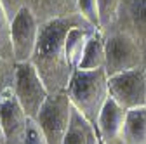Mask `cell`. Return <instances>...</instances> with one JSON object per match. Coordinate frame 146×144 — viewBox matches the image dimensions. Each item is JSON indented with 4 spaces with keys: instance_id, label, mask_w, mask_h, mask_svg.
Masks as SVG:
<instances>
[{
    "instance_id": "obj_15",
    "label": "cell",
    "mask_w": 146,
    "mask_h": 144,
    "mask_svg": "<svg viewBox=\"0 0 146 144\" xmlns=\"http://www.w3.org/2000/svg\"><path fill=\"white\" fill-rule=\"evenodd\" d=\"M104 35L101 30H98L90 40L85 45L82 61L78 64V69H101L104 68L106 61V49H104Z\"/></svg>"
},
{
    "instance_id": "obj_3",
    "label": "cell",
    "mask_w": 146,
    "mask_h": 144,
    "mask_svg": "<svg viewBox=\"0 0 146 144\" xmlns=\"http://www.w3.org/2000/svg\"><path fill=\"white\" fill-rule=\"evenodd\" d=\"M14 94L19 104L23 106L25 113L28 115V118L36 120L44 102L49 99L50 94L31 61L16 63Z\"/></svg>"
},
{
    "instance_id": "obj_8",
    "label": "cell",
    "mask_w": 146,
    "mask_h": 144,
    "mask_svg": "<svg viewBox=\"0 0 146 144\" xmlns=\"http://www.w3.org/2000/svg\"><path fill=\"white\" fill-rule=\"evenodd\" d=\"M110 31H122L132 37L143 52L146 66V0H120L117 19Z\"/></svg>"
},
{
    "instance_id": "obj_7",
    "label": "cell",
    "mask_w": 146,
    "mask_h": 144,
    "mask_svg": "<svg viewBox=\"0 0 146 144\" xmlns=\"http://www.w3.org/2000/svg\"><path fill=\"white\" fill-rule=\"evenodd\" d=\"M40 33V23L26 5L11 23V42L16 63L31 61Z\"/></svg>"
},
{
    "instance_id": "obj_22",
    "label": "cell",
    "mask_w": 146,
    "mask_h": 144,
    "mask_svg": "<svg viewBox=\"0 0 146 144\" xmlns=\"http://www.w3.org/2000/svg\"><path fill=\"white\" fill-rule=\"evenodd\" d=\"M0 144H7V139H5V134H4L2 125H0Z\"/></svg>"
},
{
    "instance_id": "obj_5",
    "label": "cell",
    "mask_w": 146,
    "mask_h": 144,
    "mask_svg": "<svg viewBox=\"0 0 146 144\" xmlns=\"http://www.w3.org/2000/svg\"><path fill=\"white\" fill-rule=\"evenodd\" d=\"M104 38H106L104 40V49H106L104 71L108 77L144 66L143 52L132 37L122 31H110L108 35H104Z\"/></svg>"
},
{
    "instance_id": "obj_21",
    "label": "cell",
    "mask_w": 146,
    "mask_h": 144,
    "mask_svg": "<svg viewBox=\"0 0 146 144\" xmlns=\"http://www.w3.org/2000/svg\"><path fill=\"white\" fill-rule=\"evenodd\" d=\"M0 4H2V7H4V11H5V14H7V17H9L11 23H12L14 17L26 7V0H0Z\"/></svg>"
},
{
    "instance_id": "obj_1",
    "label": "cell",
    "mask_w": 146,
    "mask_h": 144,
    "mask_svg": "<svg viewBox=\"0 0 146 144\" xmlns=\"http://www.w3.org/2000/svg\"><path fill=\"white\" fill-rule=\"evenodd\" d=\"M89 24L80 14L56 17L40 24L38 42L31 63L44 80L49 94H61L68 90L75 68L66 56V37L73 26Z\"/></svg>"
},
{
    "instance_id": "obj_2",
    "label": "cell",
    "mask_w": 146,
    "mask_h": 144,
    "mask_svg": "<svg viewBox=\"0 0 146 144\" xmlns=\"http://www.w3.org/2000/svg\"><path fill=\"white\" fill-rule=\"evenodd\" d=\"M68 97L77 111L90 123H98L106 101L110 99L108 75L101 69H77L68 85Z\"/></svg>"
},
{
    "instance_id": "obj_6",
    "label": "cell",
    "mask_w": 146,
    "mask_h": 144,
    "mask_svg": "<svg viewBox=\"0 0 146 144\" xmlns=\"http://www.w3.org/2000/svg\"><path fill=\"white\" fill-rule=\"evenodd\" d=\"M110 96L125 110L146 106V68H136L129 71L108 77Z\"/></svg>"
},
{
    "instance_id": "obj_12",
    "label": "cell",
    "mask_w": 146,
    "mask_h": 144,
    "mask_svg": "<svg viewBox=\"0 0 146 144\" xmlns=\"http://www.w3.org/2000/svg\"><path fill=\"white\" fill-rule=\"evenodd\" d=\"M63 144H101V137L94 123H90L80 111L73 110L71 123Z\"/></svg>"
},
{
    "instance_id": "obj_20",
    "label": "cell",
    "mask_w": 146,
    "mask_h": 144,
    "mask_svg": "<svg viewBox=\"0 0 146 144\" xmlns=\"http://www.w3.org/2000/svg\"><path fill=\"white\" fill-rule=\"evenodd\" d=\"M25 144H49L40 125L36 123V120H28V130H26V141Z\"/></svg>"
},
{
    "instance_id": "obj_23",
    "label": "cell",
    "mask_w": 146,
    "mask_h": 144,
    "mask_svg": "<svg viewBox=\"0 0 146 144\" xmlns=\"http://www.w3.org/2000/svg\"><path fill=\"white\" fill-rule=\"evenodd\" d=\"M101 144H104V142H103V141H101Z\"/></svg>"
},
{
    "instance_id": "obj_9",
    "label": "cell",
    "mask_w": 146,
    "mask_h": 144,
    "mask_svg": "<svg viewBox=\"0 0 146 144\" xmlns=\"http://www.w3.org/2000/svg\"><path fill=\"white\" fill-rule=\"evenodd\" d=\"M28 120L30 118L17 101L14 89L0 96V125L4 129L7 144H25Z\"/></svg>"
},
{
    "instance_id": "obj_11",
    "label": "cell",
    "mask_w": 146,
    "mask_h": 144,
    "mask_svg": "<svg viewBox=\"0 0 146 144\" xmlns=\"http://www.w3.org/2000/svg\"><path fill=\"white\" fill-rule=\"evenodd\" d=\"M77 4L78 0H26V5L31 9L40 24L56 17L78 14Z\"/></svg>"
},
{
    "instance_id": "obj_10",
    "label": "cell",
    "mask_w": 146,
    "mask_h": 144,
    "mask_svg": "<svg viewBox=\"0 0 146 144\" xmlns=\"http://www.w3.org/2000/svg\"><path fill=\"white\" fill-rule=\"evenodd\" d=\"M125 116H127V110L110 96L96 123L98 134L104 144H123L122 132L125 125Z\"/></svg>"
},
{
    "instance_id": "obj_14",
    "label": "cell",
    "mask_w": 146,
    "mask_h": 144,
    "mask_svg": "<svg viewBox=\"0 0 146 144\" xmlns=\"http://www.w3.org/2000/svg\"><path fill=\"white\" fill-rule=\"evenodd\" d=\"M123 144H146V106L127 110L122 132Z\"/></svg>"
},
{
    "instance_id": "obj_16",
    "label": "cell",
    "mask_w": 146,
    "mask_h": 144,
    "mask_svg": "<svg viewBox=\"0 0 146 144\" xmlns=\"http://www.w3.org/2000/svg\"><path fill=\"white\" fill-rule=\"evenodd\" d=\"M98 9H99V30L104 35L110 31V28L113 26L117 19L120 0H98Z\"/></svg>"
},
{
    "instance_id": "obj_13",
    "label": "cell",
    "mask_w": 146,
    "mask_h": 144,
    "mask_svg": "<svg viewBox=\"0 0 146 144\" xmlns=\"http://www.w3.org/2000/svg\"><path fill=\"white\" fill-rule=\"evenodd\" d=\"M98 31V28H94L92 24H78V26H73L68 31V37H66V56L71 63V66L78 69V64L82 61L84 56V50L87 42L90 40V37Z\"/></svg>"
},
{
    "instance_id": "obj_19",
    "label": "cell",
    "mask_w": 146,
    "mask_h": 144,
    "mask_svg": "<svg viewBox=\"0 0 146 144\" xmlns=\"http://www.w3.org/2000/svg\"><path fill=\"white\" fill-rule=\"evenodd\" d=\"M77 11L84 19L99 30V9H98V0H78Z\"/></svg>"
},
{
    "instance_id": "obj_17",
    "label": "cell",
    "mask_w": 146,
    "mask_h": 144,
    "mask_svg": "<svg viewBox=\"0 0 146 144\" xmlns=\"http://www.w3.org/2000/svg\"><path fill=\"white\" fill-rule=\"evenodd\" d=\"M0 56L14 61L12 42H11V19L7 17L2 4H0Z\"/></svg>"
},
{
    "instance_id": "obj_4",
    "label": "cell",
    "mask_w": 146,
    "mask_h": 144,
    "mask_svg": "<svg viewBox=\"0 0 146 144\" xmlns=\"http://www.w3.org/2000/svg\"><path fill=\"white\" fill-rule=\"evenodd\" d=\"M73 110L75 108L68 97V92L52 94L44 102L36 116V123L40 125L49 144H63L71 123Z\"/></svg>"
},
{
    "instance_id": "obj_18",
    "label": "cell",
    "mask_w": 146,
    "mask_h": 144,
    "mask_svg": "<svg viewBox=\"0 0 146 144\" xmlns=\"http://www.w3.org/2000/svg\"><path fill=\"white\" fill-rule=\"evenodd\" d=\"M16 82V61L0 56V96L14 89Z\"/></svg>"
}]
</instances>
